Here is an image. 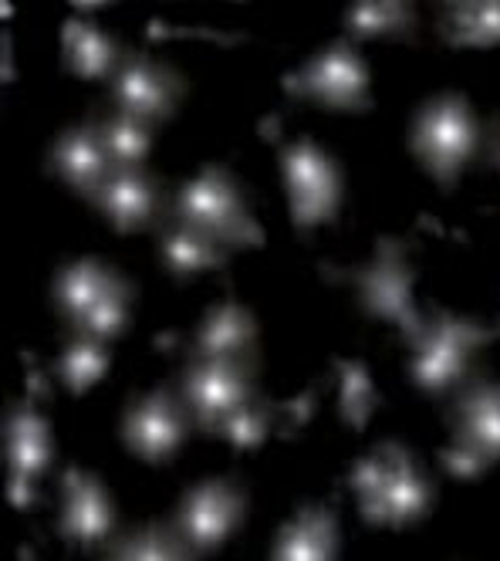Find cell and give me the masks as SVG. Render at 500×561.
<instances>
[{
  "label": "cell",
  "mask_w": 500,
  "mask_h": 561,
  "mask_svg": "<svg viewBox=\"0 0 500 561\" xmlns=\"http://www.w3.org/2000/svg\"><path fill=\"white\" fill-rule=\"evenodd\" d=\"M349 484L359 497L362 520L372 528H409L433 507L430 477L402 444H379L362 457L349 473Z\"/></svg>",
  "instance_id": "6da1fadb"
},
{
  "label": "cell",
  "mask_w": 500,
  "mask_h": 561,
  "mask_svg": "<svg viewBox=\"0 0 500 561\" xmlns=\"http://www.w3.org/2000/svg\"><path fill=\"white\" fill-rule=\"evenodd\" d=\"M133 285L95 257H81L58 271L55 305L71 325V335L115 339L129 325Z\"/></svg>",
  "instance_id": "7a4b0ae2"
},
{
  "label": "cell",
  "mask_w": 500,
  "mask_h": 561,
  "mask_svg": "<svg viewBox=\"0 0 500 561\" xmlns=\"http://www.w3.org/2000/svg\"><path fill=\"white\" fill-rule=\"evenodd\" d=\"M170 220H180V224L206 233L227 251L264 244V230L247 214L240 183L224 167L200 170V176L190 180L177 193L173 207H170Z\"/></svg>",
  "instance_id": "3957f363"
},
{
  "label": "cell",
  "mask_w": 500,
  "mask_h": 561,
  "mask_svg": "<svg viewBox=\"0 0 500 561\" xmlns=\"http://www.w3.org/2000/svg\"><path fill=\"white\" fill-rule=\"evenodd\" d=\"M450 396V450H443V463L453 477L470 480L500 460V382L470 373Z\"/></svg>",
  "instance_id": "277c9868"
},
{
  "label": "cell",
  "mask_w": 500,
  "mask_h": 561,
  "mask_svg": "<svg viewBox=\"0 0 500 561\" xmlns=\"http://www.w3.org/2000/svg\"><path fill=\"white\" fill-rule=\"evenodd\" d=\"M409 149L443 190H450L477 149V115L461 92L430 99L412 118Z\"/></svg>",
  "instance_id": "5b68a950"
},
{
  "label": "cell",
  "mask_w": 500,
  "mask_h": 561,
  "mask_svg": "<svg viewBox=\"0 0 500 561\" xmlns=\"http://www.w3.org/2000/svg\"><path fill=\"white\" fill-rule=\"evenodd\" d=\"M497 332L470 322V318H456L443 308H433L430 318H423V329L412 345L409 376L427 396H446L470 376V358L480 345H487Z\"/></svg>",
  "instance_id": "8992f818"
},
{
  "label": "cell",
  "mask_w": 500,
  "mask_h": 561,
  "mask_svg": "<svg viewBox=\"0 0 500 561\" xmlns=\"http://www.w3.org/2000/svg\"><path fill=\"white\" fill-rule=\"evenodd\" d=\"M406 240H393V237H379L375 244V257L368 267H355V271H331L325 267L328 277L336 280H352L359 288V305L365 314L372 318H386V322H396L402 339H416L423 329V318L412 305V267L406 257Z\"/></svg>",
  "instance_id": "52a82bcc"
},
{
  "label": "cell",
  "mask_w": 500,
  "mask_h": 561,
  "mask_svg": "<svg viewBox=\"0 0 500 561\" xmlns=\"http://www.w3.org/2000/svg\"><path fill=\"white\" fill-rule=\"evenodd\" d=\"M281 180L291 199V220L302 233L331 224L342 207V170L315 139L281 142Z\"/></svg>",
  "instance_id": "ba28073f"
},
{
  "label": "cell",
  "mask_w": 500,
  "mask_h": 561,
  "mask_svg": "<svg viewBox=\"0 0 500 561\" xmlns=\"http://www.w3.org/2000/svg\"><path fill=\"white\" fill-rule=\"evenodd\" d=\"M284 92L291 99H302L321 105L328 112H368V68L359 58L349 37L331 42L321 55L308 58L298 71L284 78Z\"/></svg>",
  "instance_id": "9c48e42d"
},
{
  "label": "cell",
  "mask_w": 500,
  "mask_h": 561,
  "mask_svg": "<svg viewBox=\"0 0 500 561\" xmlns=\"http://www.w3.org/2000/svg\"><path fill=\"white\" fill-rule=\"evenodd\" d=\"M258 358H196L183 369L180 396L206 433H214L220 420H227L237 407L258 396Z\"/></svg>",
  "instance_id": "30bf717a"
},
{
  "label": "cell",
  "mask_w": 500,
  "mask_h": 561,
  "mask_svg": "<svg viewBox=\"0 0 500 561\" xmlns=\"http://www.w3.org/2000/svg\"><path fill=\"white\" fill-rule=\"evenodd\" d=\"M247 511V494L237 480L230 477H214L203 484L190 488L173 514V525L193 558L217 551L243 520Z\"/></svg>",
  "instance_id": "8fae6325"
},
{
  "label": "cell",
  "mask_w": 500,
  "mask_h": 561,
  "mask_svg": "<svg viewBox=\"0 0 500 561\" xmlns=\"http://www.w3.org/2000/svg\"><path fill=\"white\" fill-rule=\"evenodd\" d=\"M193 413L186 399L170 386H159L146 396H133L129 410L122 416V439L139 460L166 463L190 433Z\"/></svg>",
  "instance_id": "7c38bea8"
},
{
  "label": "cell",
  "mask_w": 500,
  "mask_h": 561,
  "mask_svg": "<svg viewBox=\"0 0 500 561\" xmlns=\"http://www.w3.org/2000/svg\"><path fill=\"white\" fill-rule=\"evenodd\" d=\"M186 82L166 61H156L139 51H125L112 75V102L146 123H166L183 102Z\"/></svg>",
  "instance_id": "4fadbf2b"
},
{
  "label": "cell",
  "mask_w": 500,
  "mask_h": 561,
  "mask_svg": "<svg viewBox=\"0 0 500 561\" xmlns=\"http://www.w3.org/2000/svg\"><path fill=\"white\" fill-rule=\"evenodd\" d=\"M4 460H8V501L21 511L34 507V484L52 463V433L31 399H21V403L8 410Z\"/></svg>",
  "instance_id": "5bb4252c"
},
{
  "label": "cell",
  "mask_w": 500,
  "mask_h": 561,
  "mask_svg": "<svg viewBox=\"0 0 500 561\" xmlns=\"http://www.w3.org/2000/svg\"><path fill=\"white\" fill-rule=\"evenodd\" d=\"M61 488H65V504H61L58 535L92 551L115 531V511L102 480L86 473L81 467H68Z\"/></svg>",
  "instance_id": "9a60e30c"
},
{
  "label": "cell",
  "mask_w": 500,
  "mask_h": 561,
  "mask_svg": "<svg viewBox=\"0 0 500 561\" xmlns=\"http://www.w3.org/2000/svg\"><path fill=\"white\" fill-rule=\"evenodd\" d=\"M48 170L65 180L75 193H81L86 199H92V193L102 186V180L112 173L109 152L99 133V118H86V123L71 126L68 133H61L48 152Z\"/></svg>",
  "instance_id": "2e32d148"
},
{
  "label": "cell",
  "mask_w": 500,
  "mask_h": 561,
  "mask_svg": "<svg viewBox=\"0 0 500 561\" xmlns=\"http://www.w3.org/2000/svg\"><path fill=\"white\" fill-rule=\"evenodd\" d=\"M118 233L143 230L159 214V183L143 170H112L89 199Z\"/></svg>",
  "instance_id": "e0dca14e"
},
{
  "label": "cell",
  "mask_w": 500,
  "mask_h": 561,
  "mask_svg": "<svg viewBox=\"0 0 500 561\" xmlns=\"http://www.w3.org/2000/svg\"><path fill=\"white\" fill-rule=\"evenodd\" d=\"M196 358H258V322L240 301L214 305L193 335Z\"/></svg>",
  "instance_id": "ac0fdd59"
},
{
  "label": "cell",
  "mask_w": 500,
  "mask_h": 561,
  "mask_svg": "<svg viewBox=\"0 0 500 561\" xmlns=\"http://www.w3.org/2000/svg\"><path fill=\"white\" fill-rule=\"evenodd\" d=\"M339 554V514L328 504H305L281 525L271 558L287 561H328Z\"/></svg>",
  "instance_id": "d6986e66"
},
{
  "label": "cell",
  "mask_w": 500,
  "mask_h": 561,
  "mask_svg": "<svg viewBox=\"0 0 500 561\" xmlns=\"http://www.w3.org/2000/svg\"><path fill=\"white\" fill-rule=\"evenodd\" d=\"M61 61L65 71L78 78H112L122 61V51L105 31L81 18H71L61 27Z\"/></svg>",
  "instance_id": "ffe728a7"
},
{
  "label": "cell",
  "mask_w": 500,
  "mask_h": 561,
  "mask_svg": "<svg viewBox=\"0 0 500 561\" xmlns=\"http://www.w3.org/2000/svg\"><path fill=\"white\" fill-rule=\"evenodd\" d=\"M159 251L162 264L177 280H186L200 271H217L227 264V248H220L217 240L206 233L180 224V220H166L159 233Z\"/></svg>",
  "instance_id": "44dd1931"
},
{
  "label": "cell",
  "mask_w": 500,
  "mask_h": 561,
  "mask_svg": "<svg viewBox=\"0 0 500 561\" xmlns=\"http://www.w3.org/2000/svg\"><path fill=\"white\" fill-rule=\"evenodd\" d=\"M440 37L450 48L500 45V0H461V4H443Z\"/></svg>",
  "instance_id": "7402d4cb"
},
{
  "label": "cell",
  "mask_w": 500,
  "mask_h": 561,
  "mask_svg": "<svg viewBox=\"0 0 500 561\" xmlns=\"http://www.w3.org/2000/svg\"><path fill=\"white\" fill-rule=\"evenodd\" d=\"M345 31H349V42H368V37L412 42L416 11L406 0H368V4H352L345 11Z\"/></svg>",
  "instance_id": "603a6c76"
},
{
  "label": "cell",
  "mask_w": 500,
  "mask_h": 561,
  "mask_svg": "<svg viewBox=\"0 0 500 561\" xmlns=\"http://www.w3.org/2000/svg\"><path fill=\"white\" fill-rule=\"evenodd\" d=\"M99 133H102L112 170L143 167V159L149 156V142H152V123L122 108H112L109 115L99 118Z\"/></svg>",
  "instance_id": "cb8c5ba5"
},
{
  "label": "cell",
  "mask_w": 500,
  "mask_h": 561,
  "mask_svg": "<svg viewBox=\"0 0 500 561\" xmlns=\"http://www.w3.org/2000/svg\"><path fill=\"white\" fill-rule=\"evenodd\" d=\"M105 558H133V561H177V558H193V551L186 548V541L180 538L177 525H159V520H149V525L115 538L112 545H105Z\"/></svg>",
  "instance_id": "d4e9b609"
},
{
  "label": "cell",
  "mask_w": 500,
  "mask_h": 561,
  "mask_svg": "<svg viewBox=\"0 0 500 561\" xmlns=\"http://www.w3.org/2000/svg\"><path fill=\"white\" fill-rule=\"evenodd\" d=\"M105 369H109V345H105V339H95V335H71L68 348L55 363L58 379L75 396H81L92 382H99L105 376Z\"/></svg>",
  "instance_id": "484cf974"
},
{
  "label": "cell",
  "mask_w": 500,
  "mask_h": 561,
  "mask_svg": "<svg viewBox=\"0 0 500 561\" xmlns=\"http://www.w3.org/2000/svg\"><path fill=\"white\" fill-rule=\"evenodd\" d=\"M281 416H287V407H274L268 399L254 396V399H247L243 407H237L227 420H220L214 436L227 439V444H234L240 450H250V447L264 444Z\"/></svg>",
  "instance_id": "4316f807"
},
{
  "label": "cell",
  "mask_w": 500,
  "mask_h": 561,
  "mask_svg": "<svg viewBox=\"0 0 500 561\" xmlns=\"http://www.w3.org/2000/svg\"><path fill=\"white\" fill-rule=\"evenodd\" d=\"M336 373L342 382V396H339L342 420L352 430H365L372 410L379 407V392H375V386H372L368 369L362 363H355V358H336Z\"/></svg>",
  "instance_id": "83f0119b"
},
{
  "label": "cell",
  "mask_w": 500,
  "mask_h": 561,
  "mask_svg": "<svg viewBox=\"0 0 500 561\" xmlns=\"http://www.w3.org/2000/svg\"><path fill=\"white\" fill-rule=\"evenodd\" d=\"M487 156H490V163L500 170V123H493L487 133Z\"/></svg>",
  "instance_id": "f1b7e54d"
}]
</instances>
